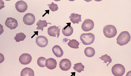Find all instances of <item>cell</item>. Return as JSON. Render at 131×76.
Segmentation results:
<instances>
[{
  "mask_svg": "<svg viewBox=\"0 0 131 76\" xmlns=\"http://www.w3.org/2000/svg\"><path fill=\"white\" fill-rule=\"evenodd\" d=\"M131 38V36L128 31H123L119 34L117 38V43L121 46L125 45L130 41Z\"/></svg>",
  "mask_w": 131,
  "mask_h": 76,
  "instance_id": "6da1fadb",
  "label": "cell"
},
{
  "mask_svg": "<svg viewBox=\"0 0 131 76\" xmlns=\"http://www.w3.org/2000/svg\"><path fill=\"white\" fill-rule=\"evenodd\" d=\"M103 32L105 36L107 38H111L114 37L117 33L115 27L112 25H107L103 27Z\"/></svg>",
  "mask_w": 131,
  "mask_h": 76,
  "instance_id": "7a4b0ae2",
  "label": "cell"
},
{
  "mask_svg": "<svg viewBox=\"0 0 131 76\" xmlns=\"http://www.w3.org/2000/svg\"><path fill=\"white\" fill-rule=\"evenodd\" d=\"M80 39L83 44L88 45L93 43L95 36L93 34L91 33H83L81 35Z\"/></svg>",
  "mask_w": 131,
  "mask_h": 76,
  "instance_id": "3957f363",
  "label": "cell"
},
{
  "mask_svg": "<svg viewBox=\"0 0 131 76\" xmlns=\"http://www.w3.org/2000/svg\"><path fill=\"white\" fill-rule=\"evenodd\" d=\"M125 69L124 66L120 64H117L114 65L111 69L113 74L115 76H122L125 72Z\"/></svg>",
  "mask_w": 131,
  "mask_h": 76,
  "instance_id": "277c9868",
  "label": "cell"
},
{
  "mask_svg": "<svg viewBox=\"0 0 131 76\" xmlns=\"http://www.w3.org/2000/svg\"><path fill=\"white\" fill-rule=\"evenodd\" d=\"M94 26V23L91 20L88 19H85L81 25V28L84 31L87 32L92 30Z\"/></svg>",
  "mask_w": 131,
  "mask_h": 76,
  "instance_id": "5b68a950",
  "label": "cell"
},
{
  "mask_svg": "<svg viewBox=\"0 0 131 76\" xmlns=\"http://www.w3.org/2000/svg\"><path fill=\"white\" fill-rule=\"evenodd\" d=\"M60 26H56L55 25L49 27L48 29V35L51 36L58 38L60 35V30L61 28V27L59 28Z\"/></svg>",
  "mask_w": 131,
  "mask_h": 76,
  "instance_id": "8992f818",
  "label": "cell"
},
{
  "mask_svg": "<svg viewBox=\"0 0 131 76\" xmlns=\"http://www.w3.org/2000/svg\"><path fill=\"white\" fill-rule=\"evenodd\" d=\"M35 20L34 15L31 13L26 14L24 16L23 21L24 23L27 25H30L34 23Z\"/></svg>",
  "mask_w": 131,
  "mask_h": 76,
  "instance_id": "52a82bcc",
  "label": "cell"
},
{
  "mask_svg": "<svg viewBox=\"0 0 131 76\" xmlns=\"http://www.w3.org/2000/svg\"><path fill=\"white\" fill-rule=\"evenodd\" d=\"M71 63L70 60L67 59H62L59 63V67L63 70L67 71L69 70L71 66Z\"/></svg>",
  "mask_w": 131,
  "mask_h": 76,
  "instance_id": "ba28073f",
  "label": "cell"
},
{
  "mask_svg": "<svg viewBox=\"0 0 131 76\" xmlns=\"http://www.w3.org/2000/svg\"><path fill=\"white\" fill-rule=\"evenodd\" d=\"M5 25L11 30L15 29L18 26V24L17 20L12 17L8 18L5 22Z\"/></svg>",
  "mask_w": 131,
  "mask_h": 76,
  "instance_id": "9c48e42d",
  "label": "cell"
},
{
  "mask_svg": "<svg viewBox=\"0 0 131 76\" xmlns=\"http://www.w3.org/2000/svg\"><path fill=\"white\" fill-rule=\"evenodd\" d=\"M15 5L17 10L20 13L24 12L27 10L28 8V5L26 3L22 0L17 2Z\"/></svg>",
  "mask_w": 131,
  "mask_h": 76,
  "instance_id": "30bf717a",
  "label": "cell"
},
{
  "mask_svg": "<svg viewBox=\"0 0 131 76\" xmlns=\"http://www.w3.org/2000/svg\"><path fill=\"white\" fill-rule=\"evenodd\" d=\"M48 40L47 38L44 36H40L36 39V43L37 45L41 47H46L48 44Z\"/></svg>",
  "mask_w": 131,
  "mask_h": 76,
  "instance_id": "8fae6325",
  "label": "cell"
},
{
  "mask_svg": "<svg viewBox=\"0 0 131 76\" xmlns=\"http://www.w3.org/2000/svg\"><path fill=\"white\" fill-rule=\"evenodd\" d=\"M32 58V57L30 54L27 53H24L20 56L19 60L22 64L27 65L31 62Z\"/></svg>",
  "mask_w": 131,
  "mask_h": 76,
  "instance_id": "7c38bea8",
  "label": "cell"
},
{
  "mask_svg": "<svg viewBox=\"0 0 131 76\" xmlns=\"http://www.w3.org/2000/svg\"><path fill=\"white\" fill-rule=\"evenodd\" d=\"M57 62L56 60L52 58H50L46 59L45 65L47 67L50 69H53L56 67Z\"/></svg>",
  "mask_w": 131,
  "mask_h": 76,
  "instance_id": "4fadbf2b",
  "label": "cell"
},
{
  "mask_svg": "<svg viewBox=\"0 0 131 76\" xmlns=\"http://www.w3.org/2000/svg\"><path fill=\"white\" fill-rule=\"evenodd\" d=\"M71 23H67V25L65 26L62 29V33L66 36L71 35L73 33V30L72 27L70 26Z\"/></svg>",
  "mask_w": 131,
  "mask_h": 76,
  "instance_id": "5bb4252c",
  "label": "cell"
},
{
  "mask_svg": "<svg viewBox=\"0 0 131 76\" xmlns=\"http://www.w3.org/2000/svg\"><path fill=\"white\" fill-rule=\"evenodd\" d=\"M52 52L57 57H62L64 54L63 51L61 47L58 45L54 46L52 49Z\"/></svg>",
  "mask_w": 131,
  "mask_h": 76,
  "instance_id": "9a60e30c",
  "label": "cell"
},
{
  "mask_svg": "<svg viewBox=\"0 0 131 76\" xmlns=\"http://www.w3.org/2000/svg\"><path fill=\"white\" fill-rule=\"evenodd\" d=\"M71 15L69 16L71 21L73 24L75 23H79V22L82 21L81 20V15L73 13L71 14Z\"/></svg>",
  "mask_w": 131,
  "mask_h": 76,
  "instance_id": "2e32d148",
  "label": "cell"
},
{
  "mask_svg": "<svg viewBox=\"0 0 131 76\" xmlns=\"http://www.w3.org/2000/svg\"><path fill=\"white\" fill-rule=\"evenodd\" d=\"M21 76H34V72L31 68L29 67H26L23 69L21 71Z\"/></svg>",
  "mask_w": 131,
  "mask_h": 76,
  "instance_id": "e0dca14e",
  "label": "cell"
},
{
  "mask_svg": "<svg viewBox=\"0 0 131 76\" xmlns=\"http://www.w3.org/2000/svg\"><path fill=\"white\" fill-rule=\"evenodd\" d=\"M48 24H51V23H47L45 20H40L36 23V25L38 26V27L36 29L37 30H41L42 31H43L44 27L47 26Z\"/></svg>",
  "mask_w": 131,
  "mask_h": 76,
  "instance_id": "ac0fdd59",
  "label": "cell"
},
{
  "mask_svg": "<svg viewBox=\"0 0 131 76\" xmlns=\"http://www.w3.org/2000/svg\"><path fill=\"white\" fill-rule=\"evenodd\" d=\"M84 53L85 55L88 57H91L93 56L95 54V49L91 47H87L85 48Z\"/></svg>",
  "mask_w": 131,
  "mask_h": 76,
  "instance_id": "d6986e66",
  "label": "cell"
},
{
  "mask_svg": "<svg viewBox=\"0 0 131 76\" xmlns=\"http://www.w3.org/2000/svg\"><path fill=\"white\" fill-rule=\"evenodd\" d=\"M68 40L69 41L67 44L70 47L74 49H78L79 48L78 46L80 43H79L76 40L72 39L71 40H70V39Z\"/></svg>",
  "mask_w": 131,
  "mask_h": 76,
  "instance_id": "ffe728a7",
  "label": "cell"
},
{
  "mask_svg": "<svg viewBox=\"0 0 131 76\" xmlns=\"http://www.w3.org/2000/svg\"><path fill=\"white\" fill-rule=\"evenodd\" d=\"M74 66L73 68L75 71L77 72L80 73L82 71H84V66L81 63H79L74 64Z\"/></svg>",
  "mask_w": 131,
  "mask_h": 76,
  "instance_id": "44dd1931",
  "label": "cell"
},
{
  "mask_svg": "<svg viewBox=\"0 0 131 76\" xmlns=\"http://www.w3.org/2000/svg\"><path fill=\"white\" fill-rule=\"evenodd\" d=\"M26 37V35L23 33H20L16 34L14 38L16 42H18L20 41H23Z\"/></svg>",
  "mask_w": 131,
  "mask_h": 76,
  "instance_id": "7402d4cb",
  "label": "cell"
},
{
  "mask_svg": "<svg viewBox=\"0 0 131 76\" xmlns=\"http://www.w3.org/2000/svg\"><path fill=\"white\" fill-rule=\"evenodd\" d=\"M46 59L43 57H40L37 60V63L38 65L40 67H44L46 66L45 61Z\"/></svg>",
  "mask_w": 131,
  "mask_h": 76,
  "instance_id": "603a6c76",
  "label": "cell"
},
{
  "mask_svg": "<svg viewBox=\"0 0 131 76\" xmlns=\"http://www.w3.org/2000/svg\"><path fill=\"white\" fill-rule=\"evenodd\" d=\"M99 58L101 60L104 61L103 63H106L107 62H108L109 63L107 64V66H108L109 64L111 62L112 60L110 56L107 55V54H106L104 55H102L101 57H99Z\"/></svg>",
  "mask_w": 131,
  "mask_h": 76,
  "instance_id": "cb8c5ba5",
  "label": "cell"
},
{
  "mask_svg": "<svg viewBox=\"0 0 131 76\" xmlns=\"http://www.w3.org/2000/svg\"><path fill=\"white\" fill-rule=\"evenodd\" d=\"M48 5L49 6V8L53 12L56 11L58 9L57 5L54 3L53 2L50 4H48Z\"/></svg>",
  "mask_w": 131,
  "mask_h": 76,
  "instance_id": "d4e9b609",
  "label": "cell"
}]
</instances>
